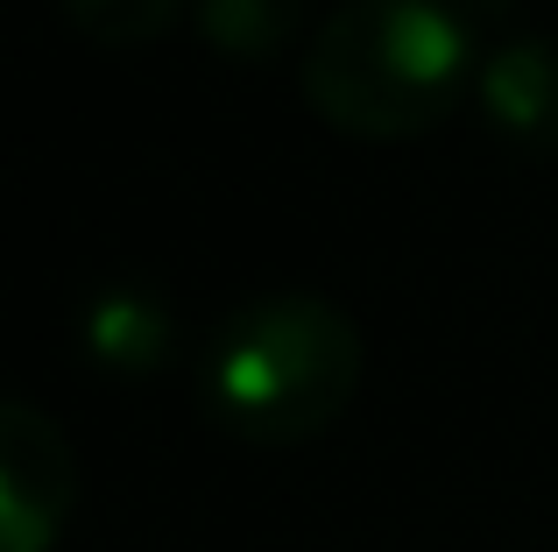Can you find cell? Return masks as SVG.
Listing matches in <instances>:
<instances>
[{
  "mask_svg": "<svg viewBox=\"0 0 558 552\" xmlns=\"http://www.w3.org/2000/svg\"><path fill=\"white\" fill-rule=\"evenodd\" d=\"M361 326L318 290H262L233 304L198 355V404L241 446H304L361 389Z\"/></svg>",
  "mask_w": 558,
  "mask_h": 552,
  "instance_id": "1",
  "label": "cell"
},
{
  "mask_svg": "<svg viewBox=\"0 0 558 552\" xmlns=\"http://www.w3.org/2000/svg\"><path fill=\"white\" fill-rule=\"evenodd\" d=\"M481 79L452 0H340L304 50V107L354 142H417Z\"/></svg>",
  "mask_w": 558,
  "mask_h": 552,
  "instance_id": "2",
  "label": "cell"
},
{
  "mask_svg": "<svg viewBox=\"0 0 558 552\" xmlns=\"http://www.w3.org/2000/svg\"><path fill=\"white\" fill-rule=\"evenodd\" d=\"M78 503V460L50 411L0 404V552H50Z\"/></svg>",
  "mask_w": 558,
  "mask_h": 552,
  "instance_id": "3",
  "label": "cell"
},
{
  "mask_svg": "<svg viewBox=\"0 0 558 552\" xmlns=\"http://www.w3.org/2000/svg\"><path fill=\"white\" fill-rule=\"evenodd\" d=\"M481 121L523 156H558V43L509 36L481 57Z\"/></svg>",
  "mask_w": 558,
  "mask_h": 552,
  "instance_id": "4",
  "label": "cell"
},
{
  "mask_svg": "<svg viewBox=\"0 0 558 552\" xmlns=\"http://www.w3.org/2000/svg\"><path fill=\"white\" fill-rule=\"evenodd\" d=\"M78 355L93 361L99 375H121V383H142L156 375L170 355H178V312L163 304L156 284H135V276H113L85 298L78 312Z\"/></svg>",
  "mask_w": 558,
  "mask_h": 552,
  "instance_id": "5",
  "label": "cell"
},
{
  "mask_svg": "<svg viewBox=\"0 0 558 552\" xmlns=\"http://www.w3.org/2000/svg\"><path fill=\"white\" fill-rule=\"evenodd\" d=\"M312 0H191V22H198L205 50L241 57V64H269L298 43Z\"/></svg>",
  "mask_w": 558,
  "mask_h": 552,
  "instance_id": "6",
  "label": "cell"
},
{
  "mask_svg": "<svg viewBox=\"0 0 558 552\" xmlns=\"http://www.w3.org/2000/svg\"><path fill=\"white\" fill-rule=\"evenodd\" d=\"M57 14L99 50H142L184 22V0H57Z\"/></svg>",
  "mask_w": 558,
  "mask_h": 552,
  "instance_id": "7",
  "label": "cell"
}]
</instances>
